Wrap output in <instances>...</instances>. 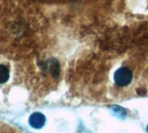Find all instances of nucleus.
Returning a JSON list of instances; mask_svg holds the SVG:
<instances>
[{"mask_svg":"<svg viewBox=\"0 0 148 133\" xmlns=\"http://www.w3.org/2000/svg\"><path fill=\"white\" fill-rule=\"evenodd\" d=\"M132 79V72L125 68L121 67L116 71L114 74V81L119 86H126L128 85Z\"/></svg>","mask_w":148,"mask_h":133,"instance_id":"nucleus-1","label":"nucleus"},{"mask_svg":"<svg viewBox=\"0 0 148 133\" xmlns=\"http://www.w3.org/2000/svg\"><path fill=\"white\" fill-rule=\"evenodd\" d=\"M45 117L42 113H39V112L33 113L29 118L30 125L35 129L42 128L45 125Z\"/></svg>","mask_w":148,"mask_h":133,"instance_id":"nucleus-2","label":"nucleus"},{"mask_svg":"<svg viewBox=\"0 0 148 133\" xmlns=\"http://www.w3.org/2000/svg\"><path fill=\"white\" fill-rule=\"evenodd\" d=\"M9 79V71L5 65L0 64V84H4Z\"/></svg>","mask_w":148,"mask_h":133,"instance_id":"nucleus-3","label":"nucleus"},{"mask_svg":"<svg viewBox=\"0 0 148 133\" xmlns=\"http://www.w3.org/2000/svg\"><path fill=\"white\" fill-rule=\"evenodd\" d=\"M113 111L116 113V115H117V116H119V117H125V115H126L125 110L123 108L119 107V106H115V107H113Z\"/></svg>","mask_w":148,"mask_h":133,"instance_id":"nucleus-4","label":"nucleus"},{"mask_svg":"<svg viewBox=\"0 0 148 133\" xmlns=\"http://www.w3.org/2000/svg\"><path fill=\"white\" fill-rule=\"evenodd\" d=\"M146 130H147V133H148V126H147V128H146Z\"/></svg>","mask_w":148,"mask_h":133,"instance_id":"nucleus-5","label":"nucleus"}]
</instances>
